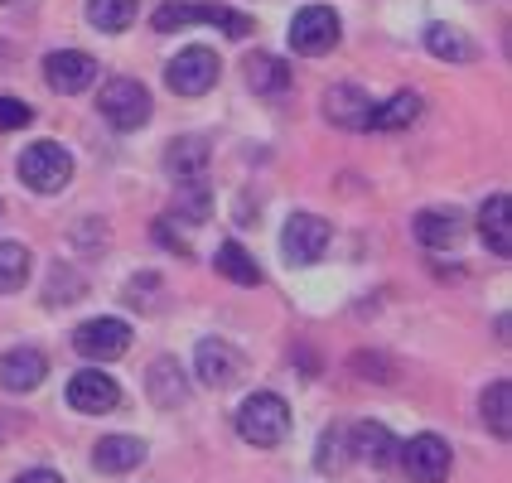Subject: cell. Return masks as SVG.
<instances>
[{"mask_svg":"<svg viewBox=\"0 0 512 483\" xmlns=\"http://www.w3.org/2000/svg\"><path fill=\"white\" fill-rule=\"evenodd\" d=\"M237 435L256 445V450H271L290 435V406L276 392H252V397L237 406Z\"/></svg>","mask_w":512,"mask_h":483,"instance_id":"cell-1","label":"cell"},{"mask_svg":"<svg viewBox=\"0 0 512 483\" xmlns=\"http://www.w3.org/2000/svg\"><path fill=\"white\" fill-rule=\"evenodd\" d=\"M150 25L160 29V34H174V29H189V25H223L232 39H247V34H252V20H247V15H237L228 5H194V0L160 5Z\"/></svg>","mask_w":512,"mask_h":483,"instance_id":"cell-2","label":"cell"},{"mask_svg":"<svg viewBox=\"0 0 512 483\" xmlns=\"http://www.w3.org/2000/svg\"><path fill=\"white\" fill-rule=\"evenodd\" d=\"M15 170H20V179H25L34 194H63L68 179H73V155L58 141H34L25 155H20Z\"/></svg>","mask_w":512,"mask_h":483,"instance_id":"cell-3","label":"cell"},{"mask_svg":"<svg viewBox=\"0 0 512 483\" xmlns=\"http://www.w3.org/2000/svg\"><path fill=\"white\" fill-rule=\"evenodd\" d=\"M97 112L116 131H141L145 121H150V92L136 78H112V83H102Z\"/></svg>","mask_w":512,"mask_h":483,"instance_id":"cell-4","label":"cell"},{"mask_svg":"<svg viewBox=\"0 0 512 483\" xmlns=\"http://www.w3.org/2000/svg\"><path fill=\"white\" fill-rule=\"evenodd\" d=\"M218 73H223L218 54L194 44V49H179V58H170L165 83H170V92H179V97H203V92L218 87Z\"/></svg>","mask_w":512,"mask_h":483,"instance_id":"cell-5","label":"cell"},{"mask_svg":"<svg viewBox=\"0 0 512 483\" xmlns=\"http://www.w3.org/2000/svg\"><path fill=\"white\" fill-rule=\"evenodd\" d=\"M339 39H343V25L329 5H305V10H295V20H290V49H295V54H310V58L329 54Z\"/></svg>","mask_w":512,"mask_h":483,"instance_id":"cell-6","label":"cell"},{"mask_svg":"<svg viewBox=\"0 0 512 483\" xmlns=\"http://www.w3.org/2000/svg\"><path fill=\"white\" fill-rule=\"evenodd\" d=\"M401 469L411 483H445L450 479V445L440 435H411L397 450Z\"/></svg>","mask_w":512,"mask_h":483,"instance_id":"cell-7","label":"cell"},{"mask_svg":"<svg viewBox=\"0 0 512 483\" xmlns=\"http://www.w3.org/2000/svg\"><path fill=\"white\" fill-rule=\"evenodd\" d=\"M73 348L87 363H112L131 348V324L126 319H87V324L73 329Z\"/></svg>","mask_w":512,"mask_h":483,"instance_id":"cell-8","label":"cell"},{"mask_svg":"<svg viewBox=\"0 0 512 483\" xmlns=\"http://www.w3.org/2000/svg\"><path fill=\"white\" fill-rule=\"evenodd\" d=\"M324 247H329V223L319 213H290L281 232V252L290 256V266H314Z\"/></svg>","mask_w":512,"mask_h":483,"instance_id":"cell-9","label":"cell"},{"mask_svg":"<svg viewBox=\"0 0 512 483\" xmlns=\"http://www.w3.org/2000/svg\"><path fill=\"white\" fill-rule=\"evenodd\" d=\"M68 406L83 411V416H107V411L121 406V387H116V377H107L102 368H83L68 382Z\"/></svg>","mask_w":512,"mask_h":483,"instance_id":"cell-10","label":"cell"},{"mask_svg":"<svg viewBox=\"0 0 512 483\" xmlns=\"http://www.w3.org/2000/svg\"><path fill=\"white\" fill-rule=\"evenodd\" d=\"M44 78H49V87L63 92V97L87 92V87L97 83V58L83 54V49H54V54L44 58Z\"/></svg>","mask_w":512,"mask_h":483,"instance_id":"cell-11","label":"cell"},{"mask_svg":"<svg viewBox=\"0 0 512 483\" xmlns=\"http://www.w3.org/2000/svg\"><path fill=\"white\" fill-rule=\"evenodd\" d=\"M194 372H199L203 387L223 392V387H232V382L242 377V353L223 339H203L199 348H194Z\"/></svg>","mask_w":512,"mask_h":483,"instance_id":"cell-12","label":"cell"},{"mask_svg":"<svg viewBox=\"0 0 512 483\" xmlns=\"http://www.w3.org/2000/svg\"><path fill=\"white\" fill-rule=\"evenodd\" d=\"M49 377V358L39 353V348H10L5 358H0V387L5 392H34L39 382Z\"/></svg>","mask_w":512,"mask_h":483,"instance_id":"cell-13","label":"cell"},{"mask_svg":"<svg viewBox=\"0 0 512 483\" xmlns=\"http://www.w3.org/2000/svg\"><path fill=\"white\" fill-rule=\"evenodd\" d=\"M324 116H329L334 126H348V131H368L372 97L353 83H334L329 92H324Z\"/></svg>","mask_w":512,"mask_h":483,"instance_id":"cell-14","label":"cell"},{"mask_svg":"<svg viewBox=\"0 0 512 483\" xmlns=\"http://www.w3.org/2000/svg\"><path fill=\"white\" fill-rule=\"evenodd\" d=\"M145 392H150V401H155L160 411H179V406L189 401L184 368H179L174 358H155V363H150V372H145Z\"/></svg>","mask_w":512,"mask_h":483,"instance_id":"cell-15","label":"cell"},{"mask_svg":"<svg viewBox=\"0 0 512 483\" xmlns=\"http://www.w3.org/2000/svg\"><path fill=\"white\" fill-rule=\"evenodd\" d=\"M411 232H416V242H421V247L445 252V247H455L459 237H464V223H459L455 208H426V213H416V218H411Z\"/></svg>","mask_w":512,"mask_h":483,"instance_id":"cell-16","label":"cell"},{"mask_svg":"<svg viewBox=\"0 0 512 483\" xmlns=\"http://www.w3.org/2000/svg\"><path fill=\"white\" fill-rule=\"evenodd\" d=\"M165 174H170L174 184L203 179V174H208V141H203V136H179V141H170V150H165Z\"/></svg>","mask_w":512,"mask_h":483,"instance_id":"cell-17","label":"cell"},{"mask_svg":"<svg viewBox=\"0 0 512 483\" xmlns=\"http://www.w3.org/2000/svg\"><path fill=\"white\" fill-rule=\"evenodd\" d=\"M348 440H353V455L358 459H368L372 469H387L392 459H397V435L387 426H377V421H363V426H353L348 430Z\"/></svg>","mask_w":512,"mask_h":483,"instance_id":"cell-18","label":"cell"},{"mask_svg":"<svg viewBox=\"0 0 512 483\" xmlns=\"http://www.w3.org/2000/svg\"><path fill=\"white\" fill-rule=\"evenodd\" d=\"M141 459H145V440H136V435H107V440H97V450H92V464H97L102 474H131Z\"/></svg>","mask_w":512,"mask_h":483,"instance_id":"cell-19","label":"cell"},{"mask_svg":"<svg viewBox=\"0 0 512 483\" xmlns=\"http://www.w3.org/2000/svg\"><path fill=\"white\" fill-rule=\"evenodd\" d=\"M508 194H493L484 203V213H479V232H484L488 252L493 256H512V223H508Z\"/></svg>","mask_w":512,"mask_h":483,"instance_id":"cell-20","label":"cell"},{"mask_svg":"<svg viewBox=\"0 0 512 483\" xmlns=\"http://www.w3.org/2000/svg\"><path fill=\"white\" fill-rule=\"evenodd\" d=\"M416 116H421V97H416V92H397V97H387L382 107L372 102L368 131H406Z\"/></svg>","mask_w":512,"mask_h":483,"instance_id":"cell-21","label":"cell"},{"mask_svg":"<svg viewBox=\"0 0 512 483\" xmlns=\"http://www.w3.org/2000/svg\"><path fill=\"white\" fill-rule=\"evenodd\" d=\"M426 49L435 58H445V63H474L479 49H474V39L455 25H430L426 29Z\"/></svg>","mask_w":512,"mask_h":483,"instance_id":"cell-22","label":"cell"},{"mask_svg":"<svg viewBox=\"0 0 512 483\" xmlns=\"http://www.w3.org/2000/svg\"><path fill=\"white\" fill-rule=\"evenodd\" d=\"M353 464V440H348V426H329L319 435V450H314V469L319 474H343Z\"/></svg>","mask_w":512,"mask_h":483,"instance_id":"cell-23","label":"cell"},{"mask_svg":"<svg viewBox=\"0 0 512 483\" xmlns=\"http://www.w3.org/2000/svg\"><path fill=\"white\" fill-rule=\"evenodd\" d=\"M136 0H87L83 15L92 29H102V34H121V29H131V20H136Z\"/></svg>","mask_w":512,"mask_h":483,"instance_id":"cell-24","label":"cell"},{"mask_svg":"<svg viewBox=\"0 0 512 483\" xmlns=\"http://www.w3.org/2000/svg\"><path fill=\"white\" fill-rule=\"evenodd\" d=\"M479 411H484V426L498 440H512V382H493L479 401Z\"/></svg>","mask_w":512,"mask_h":483,"instance_id":"cell-25","label":"cell"},{"mask_svg":"<svg viewBox=\"0 0 512 483\" xmlns=\"http://www.w3.org/2000/svg\"><path fill=\"white\" fill-rule=\"evenodd\" d=\"M213 266H218V276H228L232 285H261V266H256L252 252L237 247V242H223L218 256H213Z\"/></svg>","mask_w":512,"mask_h":483,"instance_id":"cell-26","label":"cell"},{"mask_svg":"<svg viewBox=\"0 0 512 483\" xmlns=\"http://www.w3.org/2000/svg\"><path fill=\"white\" fill-rule=\"evenodd\" d=\"M247 83H252V92H285L290 87V68H285L276 54H252L247 58Z\"/></svg>","mask_w":512,"mask_h":483,"instance_id":"cell-27","label":"cell"},{"mask_svg":"<svg viewBox=\"0 0 512 483\" xmlns=\"http://www.w3.org/2000/svg\"><path fill=\"white\" fill-rule=\"evenodd\" d=\"M29 261H34V256H29L20 242H0V295H15V290H25Z\"/></svg>","mask_w":512,"mask_h":483,"instance_id":"cell-28","label":"cell"},{"mask_svg":"<svg viewBox=\"0 0 512 483\" xmlns=\"http://www.w3.org/2000/svg\"><path fill=\"white\" fill-rule=\"evenodd\" d=\"M174 208H179V218H184V223H208V213H213L208 184H203V179H184V184H179V194H174Z\"/></svg>","mask_w":512,"mask_h":483,"instance_id":"cell-29","label":"cell"},{"mask_svg":"<svg viewBox=\"0 0 512 483\" xmlns=\"http://www.w3.org/2000/svg\"><path fill=\"white\" fill-rule=\"evenodd\" d=\"M87 290V281L73 271V266H54V276H49V290H44V300L49 305H73L78 295Z\"/></svg>","mask_w":512,"mask_h":483,"instance_id":"cell-30","label":"cell"},{"mask_svg":"<svg viewBox=\"0 0 512 483\" xmlns=\"http://www.w3.org/2000/svg\"><path fill=\"white\" fill-rule=\"evenodd\" d=\"M34 121V107L20 97H0V131H25Z\"/></svg>","mask_w":512,"mask_h":483,"instance_id":"cell-31","label":"cell"},{"mask_svg":"<svg viewBox=\"0 0 512 483\" xmlns=\"http://www.w3.org/2000/svg\"><path fill=\"white\" fill-rule=\"evenodd\" d=\"M155 237H160V242H165L170 252L194 256V247H189V237H179V232H174V218H160V223H155Z\"/></svg>","mask_w":512,"mask_h":483,"instance_id":"cell-32","label":"cell"},{"mask_svg":"<svg viewBox=\"0 0 512 483\" xmlns=\"http://www.w3.org/2000/svg\"><path fill=\"white\" fill-rule=\"evenodd\" d=\"M15 483H63V479H58L54 469H29V474H20Z\"/></svg>","mask_w":512,"mask_h":483,"instance_id":"cell-33","label":"cell"},{"mask_svg":"<svg viewBox=\"0 0 512 483\" xmlns=\"http://www.w3.org/2000/svg\"><path fill=\"white\" fill-rule=\"evenodd\" d=\"M0 5H15V0H0Z\"/></svg>","mask_w":512,"mask_h":483,"instance_id":"cell-34","label":"cell"},{"mask_svg":"<svg viewBox=\"0 0 512 483\" xmlns=\"http://www.w3.org/2000/svg\"><path fill=\"white\" fill-rule=\"evenodd\" d=\"M0 213H5V203H0Z\"/></svg>","mask_w":512,"mask_h":483,"instance_id":"cell-35","label":"cell"}]
</instances>
